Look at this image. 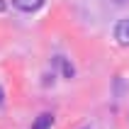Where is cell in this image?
<instances>
[{
  "mask_svg": "<svg viewBox=\"0 0 129 129\" xmlns=\"http://www.w3.org/2000/svg\"><path fill=\"white\" fill-rule=\"evenodd\" d=\"M51 124H54V117H51L49 112H44V115H39V117L34 119L32 129H51Z\"/></svg>",
  "mask_w": 129,
  "mask_h": 129,
  "instance_id": "3",
  "label": "cell"
},
{
  "mask_svg": "<svg viewBox=\"0 0 129 129\" xmlns=\"http://www.w3.org/2000/svg\"><path fill=\"white\" fill-rule=\"evenodd\" d=\"M56 63L61 66V71H63V78H73V73H76V71H73L71 61H66V58H61V56H58V58H56Z\"/></svg>",
  "mask_w": 129,
  "mask_h": 129,
  "instance_id": "4",
  "label": "cell"
},
{
  "mask_svg": "<svg viewBox=\"0 0 129 129\" xmlns=\"http://www.w3.org/2000/svg\"><path fill=\"white\" fill-rule=\"evenodd\" d=\"M0 102H3V90H0Z\"/></svg>",
  "mask_w": 129,
  "mask_h": 129,
  "instance_id": "6",
  "label": "cell"
},
{
  "mask_svg": "<svg viewBox=\"0 0 129 129\" xmlns=\"http://www.w3.org/2000/svg\"><path fill=\"white\" fill-rule=\"evenodd\" d=\"M12 5L17 10H22V12H34V10H39L44 5V0H12Z\"/></svg>",
  "mask_w": 129,
  "mask_h": 129,
  "instance_id": "2",
  "label": "cell"
},
{
  "mask_svg": "<svg viewBox=\"0 0 129 129\" xmlns=\"http://www.w3.org/2000/svg\"><path fill=\"white\" fill-rule=\"evenodd\" d=\"M3 10H5V0H0V12H3Z\"/></svg>",
  "mask_w": 129,
  "mask_h": 129,
  "instance_id": "5",
  "label": "cell"
},
{
  "mask_svg": "<svg viewBox=\"0 0 129 129\" xmlns=\"http://www.w3.org/2000/svg\"><path fill=\"white\" fill-rule=\"evenodd\" d=\"M115 39L122 46H129V20H119L115 24Z\"/></svg>",
  "mask_w": 129,
  "mask_h": 129,
  "instance_id": "1",
  "label": "cell"
}]
</instances>
